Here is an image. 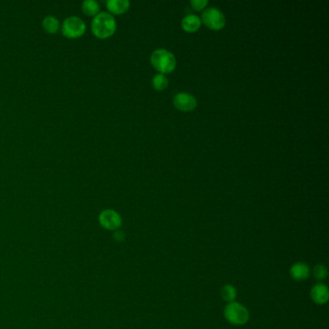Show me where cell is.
I'll use <instances>...</instances> for the list:
<instances>
[{"instance_id": "obj_3", "label": "cell", "mask_w": 329, "mask_h": 329, "mask_svg": "<svg viewBox=\"0 0 329 329\" xmlns=\"http://www.w3.org/2000/svg\"><path fill=\"white\" fill-rule=\"evenodd\" d=\"M224 316L226 319L236 325H242L248 321V310L239 302H230L224 309Z\"/></svg>"}, {"instance_id": "obj_15", "label": "cell", "mask_w": 329, "mask_h": 329, "mask_svg": "<svg viewBox=\"0 0 329 329\" xmlns=\"http://www.w3.org/2000/svg\"><path fill=\"white\" fill-rule=\"evenodd\" d=\"M153 85L157 90H163L168 85V79L164 74H156L153 78Z\"/></svg>"}, {"instance_id": "obj_4", "label": "cell", "mask_w": 329, "mask_h": 329, "mask_svg": "<svg viewBox=\"0 0 329 329\" xmlns=\"http://www.w3.org/2000/svg\"><path fill=\"white\" fill-rule=\"evenodd\" d=\"M61 31L66 38L76 39L84 35L86 23L79 17L72 16L63 21Z\"/></svg>"}, {"instance_id": "obj_6", "label": "cell", "mask_w": 329, "mask_h": 329, "mask_svg": "<svg viewBox=\"0 0 329 329\" xmlns=\"http://www.w3.org/2000/svg\"><path fill=\"white\" fill-rule=\"evenodd\" d=\"M99 221L107 230H117L122 225V218L120 214L113 210H106L101 212Z\"/></svg>"}, {"instance_id": "obj_5", "label": "cell", "mask_w": 329, "mask_h": 329, "mask_svg": "<svg viewBox=\"0 0 329 329\" xmlns=\"http://www.w3.org/2000/svg\"><path fill=\"white\" fill-rule=\"evenodd\" d=\"M202 19L208 27L214 30L221 29L224 27L226 21L222 12L214 7H211L204 11L202 14Z\"/></svg>"}, {"instance_id": "obj_9", "label": "cell", "mask_w": 329, "mask_h": 329, "mask_svg": "<svg viewBox=\"0 0 329 329\" xmlns=\"http://www.w3.org/2000/svg\"><path fill=\"white\" fill-rule=\"evenodd\" d=\"M290 273L296 281L300 282V281L307 279L309 277L310 268L306 264L299 262V263H296L295 265H293L290 269Z\"/></svg>"}, {"instance_id": "obj_13", "label": "cell", "mask_w": 329, "mask_h": 329, "mask_svg": "<svg viewBox=\"0 0 329 329\" xmlns=\"http://www.w3.org/2000/svg\"><path fill=\"white\" fill-rule=\"evenodd\" d=\"M81 9L86 16L94 18L100 13V4L96 0H84Z\"/></svg>"}, {"instance_id": "obj_16", "label": "cell", "mask_w": 329, "mask_h": 329, "mask_svg": "<svg viewBox=\"0 0 329 329\" xmlns=\"http://www.w3.org/2000/svg\"><path fill=\"white\" fill-rule=\"evenodd\" d=\"M313 273H314V277L318 281H322L327 276V268L325 267V265H317L314 267V272Z\"/></svg>"}, {"instance_id": "obj_18", "label": "cell", "mask_w": 329, "mask_h": 329, "mask_svg": "<svg viewBox=\"0 0 329 329\" xmlns=\"http://www.w3.org/2000/svg\"><path fill=\"white\" fill-rule=\"evenodd\" d=\"M115 239H116L117 241L121 242L124 239V233H122V232H117L115 233Z\"/></svg>"}, {"instance_id": "obj_11", "label": "cell", "mask_w": 329, "mask_h": 329, "mask_svg": "<svg viewBox=\"0 0 329 329\" xmlns=\"http://www.w3.org/2000/svg\"><path fill=\"white\" fill-rule=\"evenodd\" d=\"M201 25V20L196 15H187L181 21V26L186 32L196 31Z\"/></svg>"}, {"instance_id": "obj_17", "label": "cell", "mask_w": 329, "mask_h": 329, "mask_svg": "<svg viewBox=\"0 0 329 329\" xmlns=\"http://www.w3.org/2000/svg\"><path fill=\"white\" fill-rule=\"evenodd\" d=\"M191 3L195 10H201L208 5V0H192Z\"/></svg>"}, {"instance_id": "obj_12", "label": "cell", "mask_w": 329, "mask_h": 329, "mask_svg": "<svg viewBox=\"0 0 329 329\" xmlns=\"http://www.w3.org/2000/svg\"><path fill=\"white\" fill-rule=\"evenodd\" d=\"M42 24L44 31L48 32L50 34H55L60 29V21L56 17L52 16V15L44 17V19L42 20Z\"/></svg>"}, {"instance_id": "obj_8", "label": "cell", "mask_w": 329, "mask_h": 329, "mask_svg": "<svg viewBox=\"0 0 329 329\" xmlns=\"http://www.w3.org/2000/svg\"><path fill=\"white\" fill-rule=\"evenodd\" d=\"M329 294L328 289L324 284L318 283L312 288L311 290V298L318 305H322L327 302Z\"/></svg>"}, {"instance_id": "obj_2", "label": "cell", "mask_w": 329, "mask_h": 329, "mask_svg": "<svg viewBox=\"0 0 329 329\" xmlns=\"http://www.w3.org/2000/svg\"><path fill=\"white\" fill-rule=\"evenodd\" d=\"M151 62L162 74L171 73L176 67L175 56L173 53L164 49H159L152 53Z\"/></svg>"}, {"instance_id": "obj_14", "label": "cell", "mask_w": 329, "mask_h": 329, "mask_svg": "<svg viewBox=\"0 0 329 329\" xmlns=\"http://www.w3.org/2000/svg\"><path fill=\"white\" fill-rule=\"evenodd\" d=\"M221 297L225 301L233 302L237 297V291L232 285H226L221 289Z\"/></svg>"}, {"instance_id": "obj_7", "label": "cell", "mask_w": 329, "mask_h": 329, "mask_svg": "<svg viewBox=\"0 0 329 329\" xmlns=\"http://www.w3.org/2000/svg\"><path fill=\"white\" fill-rule=\"evenodd\" d=\"M173 104L179 110L191 111L197 106V101L194 96L187 93H178L173 99Z\"/></svg>"}, {"instance_id": "obj_1", "label": "cell", "mask_w": 329, "mask_h": 329, "mask_svg": "<svg viewBox=\"0 0 329 329\" xmlns=\"http://www.w3.org/2000/svg\"><path fill=\"white\" fill-rule=\"evenodd\" d=\"M116 28V20L108 12H100L91 22L92 33L100 39H106L112 36Z\"/></svg>"}, {"instance_id": "obj_10", "label": "cell", "mask_w": 329, "mask_h": 329, "mask_svg": "<svg viewBox=\"0 0 329 329\" xmlns=\"http://www.w3.org/2000/svg\"><path fill=\"white\" fill-rule=\"evenodd\" d=\"M129 5L130 3L127 0H108L106 2V8L115 15L125 13L129 8Z\"/></svg>"}]
</instances>
